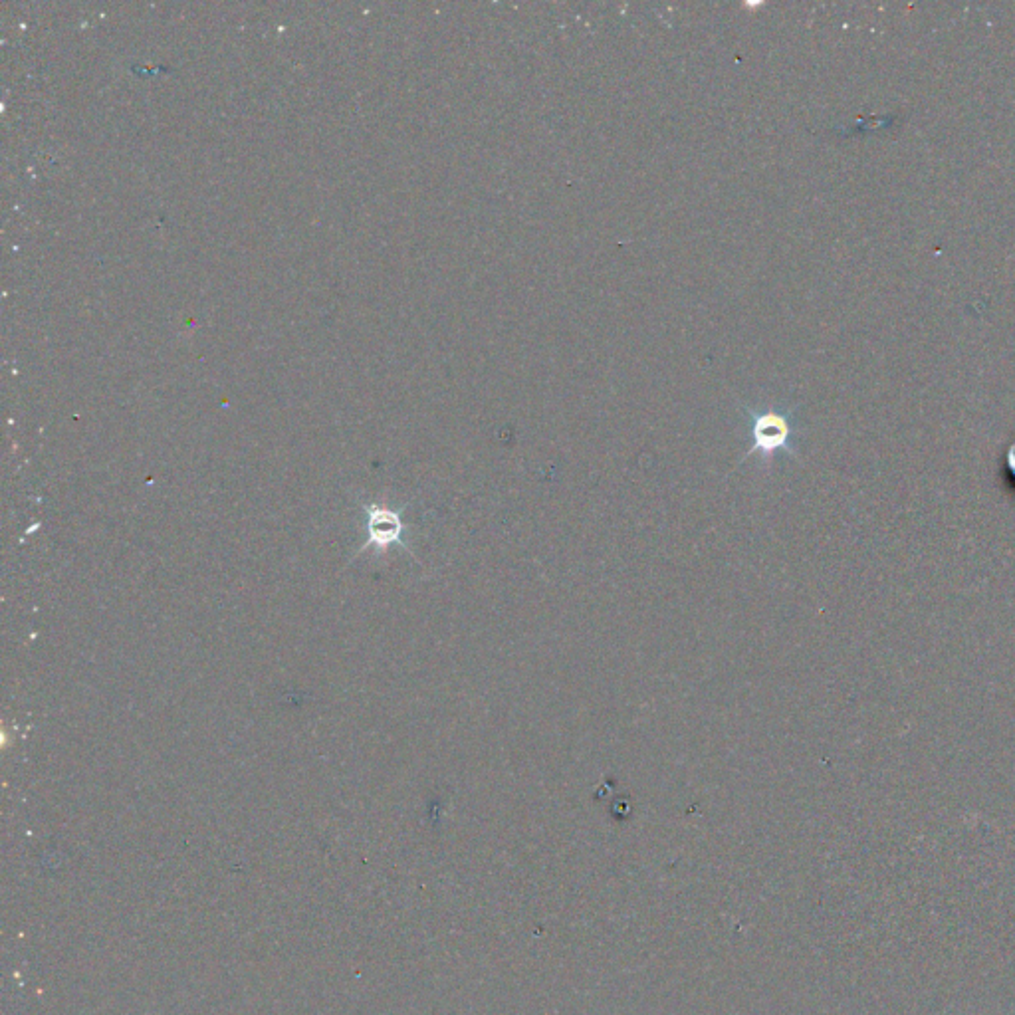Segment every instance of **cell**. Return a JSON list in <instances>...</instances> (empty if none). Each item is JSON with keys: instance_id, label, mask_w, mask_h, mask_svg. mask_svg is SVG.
<instances>
[{"instance_id": "obj_2", "label": "cell", "mask_w": 1015, "mask_h": 1015, "mask_svg": "<svg viewBox=\"0 0 1015 1015\" xmlns=\"http://www.w3.org/2000/svg\"><path fill=\"white\" fill-rule=\"evenodd\" d=\"M367 532L369 542L367 546L375 544L379 550H385L393 544H403V522L397 512H391L387 508L371 506L367 516Z\"/></svg>"}, {"instance_id": "obj_1", "label": "cell", "mask_w": 1015, "mask_h": 1015, "mask_svg": "<svg viewBox=\"0 0 1015 1015\" xmlns=\"http://www.w3.org/2000/svg\"><path fill=\"white\" fill-rule=\"evenodd\" d=\"M752 439H754L752 452L762 451L770 454L786 447L790 439V425L786 417L778 413L756 415L752 421Z\"/></svg>"}]
</instances>
